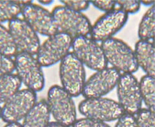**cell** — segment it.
Segmentation results:
<instances>
[{"instance_id":"6da1fadb","label":"cell","mask_w":155,"mask_h":127,"mask_svg":"<svg viewBox=\"0 0 155 127\" xmlns=\"http://www.w3.org/2000/svg\"><path fill=\"white\" fill-rule=\"evenodd\" d=\"M101 45L106 60L112 68L121 74H133L137 71L134 52L124 41L114 37L102 42Z\"/></svg>"},{"instance_id":"7a4b0ae2","label":"cell","mask_w":155,"mask_h":127,"mask_svg":"<svg viewBox=\"0 0 155 127\" xmlns=\"http://www.w3.org/2000/svg\"><path fill=\"white\" fill-rule=\"evenodd\" d=\"M51 13L57 33L66 34L72 39L88 36L90 34L92 24L88 17L82 12L58 5L53 9Z\"/></svg>"},{"instance_id":"3957f363","label":"cell","mask_w":155,"mask_h":127,"mask_svg":"<svg viewBox=\"0 0 155 127\" xmlns=\"http://www.w3.org/2000/svg\"><path fill=\"white\" fill-rule=\"evenodd\" d=\"M46 102L55 122L72 126L77 120L76 106L73 97L61 86L49 88Z\"/></svg>"},{"instance_id":"277c9868","label":"cell","mask_w":155,"mask_h":127,"mask_svg":"<svg viewBox=\"0 0 155 127\" xmlns=\"http://www.w3.org/2000/svg\"><path fill=\"white\" fill-rule=\"evenodd\" d=\"M59 76L61 87L73 97L82 94L86 81L84 66L75 56L70 52L60 62Z\"/></svg>"},{"instance_id":"5b68a950","label":"cell","mask_w":155,"mask_h":127,"mask_svg":"<svg viewBox=\"0 0 155 127\" xmlns=\"http://www.w3.org/2000/svg\"><path fill=\"white\" fill-rule=\"evenodd\" d=\"M78 109L86 118L104 123L117 120L125 113L118 102L103 97L85 98L79 103Z\"/></svg>"},{"instance_id":"8992f818","label":"cell","mask_w":155,"mask_h":127,"mask_svg":"<svg viewBox=\"0 0 155 127\" xmlns=\"http://www.w3.org/2000/svg\"><path fill=\"white\" fill-rule=\"evenodd\" d=\"M14 62L17 75L27 88L36 93L43 90L45 86V74L34 55L18 52Z\"/></svg>"},{"instance_id":"52a82bcc","label":"cell","mask_w":155,"mask_h":127,"mask_svg":"<svg viewBox=\"0 0 155 127\" xmlns=\"http://www.w3.org/2000/svg\"><path fill=\"white\" fill-rule=\"evenodd\" d=\"M72 38L68 35L56 33L41 44L36 55L42 67H48L60 62L71 50Z\"/></svg>"},{"instance_id":"ba28073f","label":"cell","mask_w":155,"mask_h":127,"mask_svg":"<svg viewBox=\"0 0 155 127\" xmlns=\"http://www.w3.org/2000/svg\"><path fill=\"white\" fill-rule=\"evenodd\" d=\"M72 53L84 66L97 71L106 68V60L101 45L88 36H79L72 39Z\"/></svg>"},{"instance_id":"9c48e42d","label":"cell","mask_w":155,"mask_h":127,"mask_svg":"<svg viewBox=\"0 0 155 127\" xmlns=\"http://www.w3.org/2000/svg\"><path fill=\"white\" fill-rule=\"evenodd\" d=\"M37 102L35 91L28 88L19 90L3 104L1 118L6 123H18Z\"/></svg>"},{"instance_id":"30bf717a","label":"cell","mask_w":155,"mask_h":127,"mask_svg":"<svg viewBox=\"0 0 155 127\" xmlns=\"http://www.w3.org/2000/svg\"><path fill=\"white\" fill-rule=\"evenodd\" d=\"M116 87L118 102L125 113L135 116L143 103L137 79L132 74H121Z\"/></svg>"},{"instance_id":"8fae6325","label":"cell","mask_w":155,"mask_h":127,"mask_svg":"<svg viewBox=\"0 0 155 127\" xmlns=\"http://www.w3.org/2000/svg\"><path fill=\"white\" fill-rule=\"evenodd\" d=\"M128 19V14L118 8L105 13L92 25L90 38L98 43L114 38L125 26Z\"/></svg>"},{"instance_id":"7c38bea8","label":"cell","mask_w":155,"mask_h":127,"mask_svg":"<svg viewBox=\"0 0 155 127\" xmlns=\"http://www.w3.org/2000/svg\"><path fill=\"white\" fill-rule=\"evenodd\" d=\"M120 75L111 67L97 70L86 81L82 95L85 98L107 95L117 87Z\"/></svg>"},{"instance_id":"4fadbf2b","label":"cell","mask_w":155,"mask_h":127,"mask_svg":"<svg viewBox=\"0 0 155 127\" xmlns=\"http://www.w3.org/2000/svg\"><path fill=\"white\" fill-rule=\"evenodd\" d=\"M12 35L18 53L36 56L41 45L38 34L23 19L15 18L8 22Z\"/></svg>"},{"instance_id":"5bb4252c","label":"cell","mask_w":155,"mask_h":127,"mask_svg":"<svg viewBox=\"0 0 155 127\" xmlns=\"http://www.w3.org/2000/svg\"><path fill=\"white\" fill-rule=\"evenodd\" d=\"M23 19L38 34L51 36L57 33L51 12L39 5L31 3L22 8Z\"/></svg>"},{"instance_id":"9a60e30c","label":"cell","mask_w":155,"mask_h":127,"mask_svg":"<svg viewBox=\"0 0 155 127\" xmlns=\"http://www.w3.org/2000/svg\"><path fill=\"white\" fill-rule=\"evenodd\" d=\"M134 52L139 67L141 68L146 75L154 77L155 48L154 42L139 40L136 42Z\"/></svg>"},{"instance_id":"2e32d148","label":"cell","mask_w":155,"mask_h":127,"mask_svg":"<svg viewBox=\"0 0 155 127\" xmlns=\"http://www.w3.org/2000/svg\"><path fill=\"white\" fill-rule=\"evenodd\" d=\"M51 113L46 100L37 102L24 118L22 127H47Z\"/></svg>"},{"instance_id":"e0dca14e","label":"cell","mask_w":155,"mask_h":127,"mask_svg":"<svg viewBox=\"0 0 155 127\" xmlns=\"http://www.w3.org/2000/svg\"><path fill=\"white\" fill-rule=\"evenodd\" d=\"M137 34L139 40L154 42L155 36V6H150L144 14L139 24Z\"/></svg>"},{"instance_id":"ac0fdd59","label":"cell","mask_w":155,"mask_h":127,"mask_svg":"<svg viewBox=\"0 0 155 127\" xmlns=\"http://www.w3.org/2000/svg\"><path fill=\"white\" fill-rule=\"evenodd\" d=\"M22 85V82L17 74H10L0 76V104H4Z\"/></svg>"},{"instance_id":"d6986e66","label":"cell","mask_w":155,"mask_h":127,"mask_svg":"<svg viewBox=\"0 0 155 127\" xmlns=\"http://www.w3.org/2000/svg\"><path fill=\"white\" fill-rule=\"evenodd\" d=\"M139 82V88L142 101L147 109L154 112L155 111V80L149 75L143 76Z\"/></svg>"},{"instance_id":"ffe728a7","label":"cell","mask_w":155,"mask_h":127,"mask_svg":"<svg viewBox=\"0 0 155 127\" xmlns=\"http://www.w3.org/2000/svg\"><path fill=\"white\" fill-rule=\"evenodd\" d=\"M17 53V47L8 29L0 24V53L12 57Z\"/></svg>"},{"instance_id":"44dd1931","label":"cell","mask_w":155,"mask_h":127,"mask_svg":"<svg viewBox=\"0 0 155 127\" xmlns=\"http://www.w3.org/2000/svg\"><path fill=\"white\" fill-rule=\"evenodd\" d=\"M21 12L22 8L15 2L0 1V24L17 18Z\"/></svg>"},{"instance_id":"7402d4cb","label":"cell","mask_w":155,"mask_h":127,"mask_svg":"<svg viewBox=\"0 0 155 127\" xmlns=\"http://www.w3.org/2000/svg\"><path fill=\"white\" fill-rule=\"evenodd\" d=\"M134 116L137 127H155L154 112L141 109Z\"/></svg>"},{"instance_id":"603a6c76","label":"cell","mask_w":155,"mask_h":127,"mask_svg":"<svg viewBox=\"0 0 155 127\" xmlns=\"http://www.w3.org/2000/svg\"><path fill=\"white\" fill-rule=\"evenodd\" d=\"M117 6L118 9L122 10L127 14H135L140 9L141 4L139 1L135 0H127V1L116 2Z\"/></svg>"},{"instance_id":"cb8c5ba5","label":"cell","mask_w":155,"mask_h":127,"mask_svg":"<svg viewBox=\"0 0 155 127\" xmlns=\"http://www.w3.org/2000/svg\"><path fill=\"white\" fill-rule=\"evenodd\" d=\"M15 71L14 60L8 56L0 53V76L13 74Z\"/></svg>"},{"instance_id":"d4e9b609","label":"cell","mask_w":155,"mask_h":127,"mask_svg":"<svg viewBox=\"0 0 155 127\" xmlns=\"http://www.w3.org/2000/svg\"><path fill=\"white\" fill-rule=\"evenodd\" d=\"M60 3L67 8L73 10L74 11L82 12L83 11H85L90 6V2L87 1H61Z\"/></svg>"},{"instance_id":"484cf974","label":"cell","mask_w":155,"mask_h":127,"mask_svg":"<svg viewBox=\"0 0 155 127\" xmlns=\"http://www.w3.org/2000/svg\"><path fill=\"white\" fill-rule=\"evenodd\" d=\"M72 127H110L104 122L87 118L77 119Z\"/></svg>"},{"instance_id":"4316f807","label":"cell","mask_w":155,"mask_h":127,"mask_svg":"<svg viewBox=\"0 0 155 127\" xmlns=\"http://www.w3.org/2000/svg\"><path fill=\"white\" fill-rule=\"evenodd\" d=\"M115 127H137L135 116L124 113L117 119Z\"/></svg>"},{"instance_id":"83f0119b","label":"cell","mask_w":155,"mask_h":127,"mask_svg":"<svg viewBox=\"0 0 155 127\" xmlns=\"http://www.w3.org/2000/svg\"><path fill=\"white\" fill-rule=\"evenodd\" d=\"M90 3L97 9L105 13L111 12L117 8L116 2L114 1H93Z\"/></svg>"},{"instance_id":"f1b7e54d","label":"cell","mask_w":155,"mask_h":127,"mask_svg":"<svg viewBox=\"0 0 155 127\" xmlns=\"http://www.w3.org/2000/svg\"><path fill=\"white\" fill-rule=\"evenodd\" d=\"M47 127H72L70 126H67L65 125H63L61 123H60L56 122H51L49 123Z\"/></svg>"},{"instance_id":"f546056e","label":"cell","mask_w":155,"mask_h":127,"mask_svg":"<svg viewBox=\"0 0 155 127\" xmlns=\"http://www.w3.org/2000/svg\"><path fill=\"white\" fill-rule=\"evenodd\" d=\"M3 127H22L21 124L19 123H6Z\"/></svg>"},{"instance_id":"4dcf8cb0","label":"cell","mask_w":155,"mask_h":127,"mask_svg":"<svg viewBox=\"0 0 155 127\" xmlns=\"http://www.w3.org/2000/svg\"><path fill=\"white\" fill-rule=\"evenodd\" d=\"M140 4L143 5L144 6H151L154 5V1H143V2H140Z\"/></svg>"},{"instance_id":"1f68e13d","label":"cell","mask_w":155,"mask_h":127,"mask_svg":"<svg viewBox=\"0 0 155 127\" xmlns=\"http://www.w3.org/2000/svg\"><path fill=\"white\" fill-rule=\"evenodd\" d=\"M38 3H40L41 5H50L53 3V1H49V0H47V1H38Z\"/></svg>"},{"instance_id":"d6a6232c","label":"cell","mask_w":155,"mask_h":127,"mask_svg":"<svg viewBox=\"0 0 155 127\" xmlns=\"http://www.w3.org/2000/svg\"><path fill=\"white\" fill-rule=\"evenodd\" d=\"M1 116H2V108L0 107V119H1Z\"/></svg>"}]
</instances>
